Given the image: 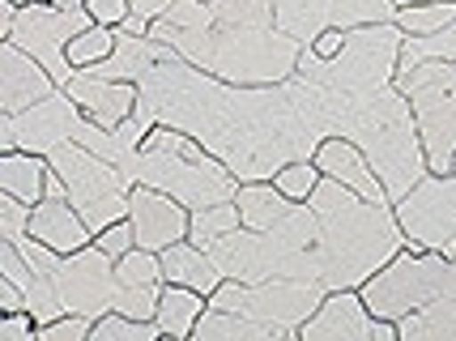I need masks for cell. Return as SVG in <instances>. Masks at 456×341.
I'll return each mask as SVG.
<instances>
[{"mask_svg":"<svg viewBox=\"0 0 456 341\" xmlns=\"http://www.w3.org/2000/svg\"><path fill=\"white\" fill-rule=\"evenodd\" d=\"M341 47H346V30H341V26H329V30L316 35V43H312V52H316L320 61H333Z\"/></svg>","mask_w":456,"mask_h":341,"instance_id":"d590c367","label":"cell"},{"mask_svg":"<svg viewBox=\"0 0 456 341\" xmlns=\"http://www.w3.org/2000/svg\"><path fill=\"white\" fill-rule=\"evenodd\" d=\"M60 85L56 77L43 69L30 52H21L18 43L0 39V111L4 116H18L35 102L52 99Z\"/></svg>","mask_w":456,"mask_h":341,"instance_id":"4fadbf2b","label":"cell"},{"mask_svg":"<svg viewBox=\"0 0 456 341\" xmlns=\"http://www.w3.org/2000/svg\"><path fill=\"white\" fill-rule=\"evenodd\" d=\"M30 209H35V205L0 192V240H26V235H30Z\"/></svg>","mask_w":456,"mask_h":341,"instance_id":"1f68e13d","label":"cell"},{"mask_svg":"<svg viewBox=\"0 0 456 341\" xmlns=\"http://www.w3.org/2000/svg\"><path fill=\"white\" fill-rule=\"evenodd\" d=\"M128 180L150 183L159 192H171L188 209H205L218 201H235L239 180L231 166L214 158L197 137L179 133L171 124H154L150 137L141 141L137 158L128 162Z\"/></svg>","mask_w":456,"mask_h":341,"instance_id":"277c9868","label":"cell"},{"mask_svg":"<svg viewBox=\"0 0 456 341\" xmlns=\"http://www.w3.org/2000/svg\"><path fill=\"white\" fill-rule=\"evenodd\" d=\"M137 107H145L159 124L197 137L214 158L231 166L239 183L273 180L286 162L316 158L324 137L303 120L290 85H231V81L188 64L167 47L145 81Z\"/></svg>","mask_w":456,"mask_h":341,"instance_id":"6da1fadb","label":"cell"},{"mask_svg":"<svg viewBox=\"0 0 456 341\" xmlns=\"http://www.w3.org/2000/svg\"><path fill=\"white\" fill-rule=\"evenodd\" d=\"M150 35L231 85H281L295 77L303 43L278 26H231L218 21L209 0H175Z\"/></svg>","mask_w":456,"mask_h":341,"instance_id":"7a4b0ae2","label":"cell"},{"mask_svg":"<svg viewBox=\"0 0 456 341\" xmlns=\"http://www.w3.org/2000/svg\"><path fill=\"white\" fill-rule=\"evenodd\" d=\"M316 166L329 175V180L346 183L350 192H358L362 201H376V205H393L388 201V192H384V183H379L376 166L371 158L358 150L350 137H324L316 145Z\"/></svg>","mask_w":456,"mask_h":341,"instance_id":"9a60e30c","label":"cell"},{"mask_svg":"<svg viewBox=\"0 0 456 341\" xmlns=\"http://www.w3.org/2000/svg\"><path fill=\"white\" fill-rule=\"evenodd\" d=\"M116 39L119 30L116 26H86L77 39L69 43V61H73V69H94V64H102L111 52H116Z\"/></svg>","mask_w":456,"mask_h":341,"instance_id":"4316f807","label":"cell"},{"mask_svg":"<svg viewBox=\"0 0 456 341\" xmlns=\"http://www.w3.org/2000/svg\"><path fill=\"white\" fill-rule=\"evenodd\" d=\"M86 26H94L90 9H56L47 0H30V4H18L9 43H18L21 52H30L56 77L60 90H69V81L77 77V69L69 61V43L77 39Z\"/></svg>","mask_w":456,"mask_h":341,"instance_id":"52a82bcc","label":"cell"},{"mask_svg":"<svg viewBox=\"0 0 456 341\" xmlns=\"http://www.w3.org/2000/svg\"><path fill=\"white\" fill-rule=\"evenodd\" d=\"M47 4H56V9H86V0H47Z\"/></svg>","mask_w":456,"mask_h":341,"instance_id":"ab89813d","label":"cell"},{"mask_svg":"<svg viewBox=\"0 0 456 341\" xmlns=\"http://www.w3.org/2000/svg\"><path fill=\"white\" fill-rule=\"evenodd\" d=\"M397 341H456V295H436L397 321Z\"/></svg>","mask_w":456,"mask_h":341,"instance_id":"44dd1931","label":"cell"},{"mask_svg":"<svg viewBox=\"0 0 456 341\" xmlns=\"http://www.w3.org/2000/svg\"><path fill=\"white\" fill-rule=\"evenodd\" d=\"M0 341H39V316L30 307L0 312Z\"/></svg>","mask_w":456,"mask_h":341,"instance_id":"836d02e7","label":"cell"},{"mask_svg":"<svg viewBox=\"0 0 456 341\" xmlns=\"http://www.w3.org/2000/svg\"><path fill=\"white\" fill-rule=\"evenodd\" d=\"M133 4V18H141V21H159L175 0H128Z\"/></svg>","mask_w":456,"mask_h":341,"instance_id":"74e56055","label":"cell"},{"mask_svg":"<svg viewBox=\"0 0 456 341\" xmlns=\"http://www.w3.org/2000/svg\"><path fill=\"white\" fill-rule=\"evenodd\" d=\"M235 205H239V218H243L248 231H273L298 201H290L273 180H248V183H239Z\"/></svg>","mask_w":456,"mask_h":341,"instance_id":"d6986e66","label":"cell"},{"mask_svg":"<svg viewBox=\"0 0 456 341\" xmlns=\"http://www.w3.org/2000/svg\"><path fill=\"white\" fill-rule=\"evenodd\" d=\"M307 201L320 222L316 281L324 290H362L371 273H379L401 248H410L393 205L362 201L358 192L329 175H320Z\"/></svg>","mask_w":456,"mask_h":341,"instance_id":"3957f363","label":"cell"},{"mask_svg":"<svg viewBox=\"0 0 456 341\" xmlns=\"http://www.w3.org/2000/svg\"><path fill=\"white\" fill-rule=\"evenodd\" d=\"M18 4H30V0H18Z\"/></svg>","mask_w":456,"mask_h":341,"instance_id":"b9f144b4","label":"cell"},{"mask_svg":"<svg viewBox=\"0 0 456 341\" xmlns=\"http://www.w3.org/2000/svg\"><path fill=\"white\" fill-rule=\"evenodd\" d=\"M209 307V299L192 290V286H175V281H162V295H159V329L162 337H175V341H188L197 333V321L200 312Z\"/></svg>","mask_w":456,"mask_h":341,"instance_id":"ffe728a7","label":"cell"},{"mask_svg":"<svg viewBox=\"0 0 456 341\" xmlns=\"http://www.w3.org/2000/svg\"><path fill=\"white\" fill-rule=\"evenodd\" d=\"M303 341H397V321L371 316L362 290H329L312 321L298 329Z\"/></svg>","mask_w":456,"mask_h":341,"instance_id":"8fae6325","label":"cell"},{"mask_svg":"<svg viewBox=\"0 0 456 341\" xmlns=\"http://www.w3.org/2000/svg\"><path fill=\"white\" fill-rule=\"evenodd\" d=\"M320 175H324V171L316 166V158H298V162H286L278 175H273V183H278L290 201H307V197L316 192Z\"/></svg>","mask_w":456,"mask_h":341,"instance_id":"f1b7e54d","label":"cell"},{"mask_svg":"<svg viewBox=\"0 0 456 341\" xmlns=\"http://www.w3.org/2000/svg\"><path fill=\"white\" fill-rule=\"evenodd\" d=\"M397 90L410 99L418 137L431 171H452L456 158V61H427L397 69Z\"/></svg>","mask_w":456,"mask_h":341,"instance_id":"5b68a950","label":"cell"},{"mask_svg":"<svg viewBox=\"0 0 456 341\" xmlns=\"http://www.w3.org/2000/svg\"><path fill=\"white\" fill-rule=\"evenodd\" d=\"M393 21L405 35H436L456 21V0H410V4H397Z\"/></svg>","mask_w":456,"mask_h":341,"instance_id":"603a6c76","label":"cell"},{"mask_svg":"<svg viewBox=\"0 0 456 341\" xmlns=\"http://www.w3.org/2000/svg\"><path fill=\"white\" fill-rule=\"evenodd\" d=\"M159 295H162V286H119L111 312L137 316V321H154L159 316Z\"/></svg>","mask_w":456,"mask_h":341,"instance_id":"f546056e","label":"cell"},{"mask_svg":"<svg viewBox=\"0 0 456 341\" xmlns=\"http://www.w3.org/2000/svg\"><path fill=\"white\" fill-rule=\"evenodd\" d=\"M427 61H456V21L436 30V35H405L401 39L397 69H414V64H427Z\"/></svg>","mask_w":456,"mask_h":341,"instance_id":"cb8c5ba5","label":"cell"},{"mask_svg":"<svg viewBox=\"0 0 456 341\" xmlns=\"http://www.w3.org/2000/svg\"><path fill=\"white\" fill-rule=\"evenodd\" d=\"M21 307H26V290L0 273V312H21Z\"/></svg>","mask_w":456,"mask_h":341,"instance_id":"8d00e7d4","label":"cell"},{"mask_svg":"<svg viewBox=\"0 0 456 341\" xmlns=\"http://www.w3.org/2000/svg\"><path fill=\"white\" fill-rule=\"evenodd\" d=\"M197 341H281L278 329L252 321L243 312H218V307H205L197 321Z\"/></svg>","mask_w":456,"mask_h":341,"instance_id":"7402d4cb","label":"cell"},{"mask_svg":"<svg viewBox=\"0 0 456 341\" xmlns=\"http://www.w3.org/2000/svg\"><path fill=\"white\" fill-rule=\"evenodd\" d=\"M444 286H448V256H444V252L401 248L379 273L367 278L362 303L371 307V316L401 321V316L418 312L422 303H431L436 295H444Z\"/></svg>","mask_w":456,"mask_h":341,"instance_id":"8992f818","label":"cell"},{"mask_svg":"<svg viewBox=\"0 0 456 341\" xmlns=\"http://www.w3.org/2000/svg\"><path fill=\"white\" fill-rule=\"evenodd\" d=\"M94 333V316H81V312H64L56 321L39 324V341H90Z\"/></svg>","mask_w":456,"mask_h":341,"instance_id":"4dcf8cb0","label":"cell"},{"mask_svg":"<svg viewBox=\"0 0 456 341\" xmlns=\"http://www.w3.org/2000/svg\"><path fill=\"white\" fill-rule=\"evenodd\" d=\"M94 243H99L111 261H119L124 252H133V248H137V231H133V222H128V218H119V222H111L107 231H99V235H94Z\"/></svg>","mask_w":456,"mask_h":341,"instance_id":"d6a6232c","label":"cell"},{"mask_svg":"<svg viewBox=\"0 0 456 341\" xmlns=\"http://www.w3.org/2000/svg\"><path fill=\"white\" fill-rule=\"evenodd\" d=\"M393 13H397L393 0H273L278 30H286L303 47H312L316 35H324L329 26L354 30L367 21H393Z\"/></svg>","mask_w":456,"mask_h":341,"instance_id":"30bf717a","label":"cell"},{"mask_svg":"<svg viewBox=\"0 0 456 341\" xmlns=\"http://www.w3.org/2000/svg\"><path fill=\"white\" fill-rule=\"evenodd\" d=\"M47 175H52V162L43 154H30V150H4L0 154V192H9L18 201L39 205L47 197Z\"/></svg>","mask_w":456,"mask_h":341,"instance_id":"ac0fdd59","label":"cell"},{"mask_svg":"<svg viewBox=\"0 0 456 341\" xmlns=\"http://www.w3.org/2000/svg\"><path fill=\"white\" fill-rule=\"evenodd\" d=\"M235 226H243V218H239V205H235V201L205 205V209H192V231H188V240L200 243V248H209V243L222 240L226 231H235Z\"/></svg>","mask_w":456,"mask_h":341,"instance_id":"d4e9b609","label":"cell"},{"mask_svg":"<svg viewBox=\"0 0 456 341\" xmlns=\"http://www.w3.org/2000/svg\"><path fill=\"white\" fill-rule=\"evenodd\" d=\"M162 329L159 321H137V316H124V312H102L94 321L90 341H159Z\"/></svg>","mask_w":456,"mask_h":341,"instance_id":"484cf974","label":"cell"},{"mask_svg":"<svg viewBox=\"0 0 456 341\" xmlns=\"http://www.w3.org/2000/svg\"><path fill=\"white\" fill-rule=\"evenodd\" d=\"M444 295H456V256H448V286H444Z\"/></svg>","mask_w":456,"mask_h":341,"instance_id":"f35d334b","label":"cell"},{"mask_svg":"<svg viewBox=\"0 0 456 341\" xmlns=\"http://www.w3.org/2000/svg\"><path fill=\"white\" fill-rule=\"evenodd\" d=\"M119 286H162V256L150 248H133L116 261Z\"/></svg>","mask_w":456,"mask_h":341,"instance_id":"83f0119b","label":"cell"},{"mask_svg":"<svg viewBox=\"0 0 456 341\" xmlns=\"http://www.w3.org/2000/svg\"><path fill=\"white\" fill-rule=\"evenodd\" d=\"M30 235L39 243H47L52 252H60V256L81 252L86 243H94V231L81 222L77 205L69 201V197H43L30 209Z\"/></svg>","mask_w":456,"mask_h":341,"instance_id":"2e32d148","label":"cell"},{"mask_svg":"<svg viewBox=\"0 0 456 341\" xmlns=\"http://www.w3.org/2000/svg\"><path fill=\"white\" fill-rule=\"evenodd\" d=\"M159 256H162V281L192 286V290H200L205 299L226 281V273L218 269V261L209 256V248H200V243H192V240L171 243V248H162Z\"/></svg>","mask_w":456,"mask_h":341,"instance_id":"e0dca14e","label":"cell"},{"mask_svg":"<svg viewBox=\"0 0 456 341\" xmlns=\"http://www.w3.org/2000/svg\"><path fill=\"white\" fill-rule=\"evenodd\" d=\"M69 94L77 99V107L86 111V120H94L99 128H119V124L137 111L141 85L137 81L102 77L94 69H77V77L69 81Z\"/></svg>","mask_w":456,"mask_h":341,"instance_id":"5bb4252c","label":"cell"},{"mask_svg":"<svg viewBox=\"0 0 456 341\" xmlns=\"http://www.w3.org/2000/svg\"><path fill=\"white\" fill-rule=\"evenodd\" d=\"M452 171H456V158H452Z\"/></svg>","mask_w":456,"mask_h":341,"instance_id":"7bdbcfd3","label":"cell"},{"mask_svg":"<svg viewBox=\"0 0 456 341\" xmlns=\"http://www.w3.org/2000/svg\"><path fill=\"white\" fill-rule=\"evenodd\" d=\"M86 9H90V18L99 21V26H124L128 13H133V4L128 0H86Z\"/></svg>","mask_w":456,"mask_h":341,"instance_id":"e575fe53","label":"cell"},{"mask_svg":"<svg viewBox=\"0 0 456 341\" xmlns=\"http://www.w3.org/2000/svg\"><path fill=\"white\" fill-rule=\"evenodd\" d=\"M393 4H410V0H393Z\"/></svg>","mask_w":456,"mask_h":341,"instance_id":"60d3db41","label":"cell"},{"mask_svg":"<svg viewBox=\"0 0 456 341\" xmlns=\"http://www.w3.org/2000/svg\"><path fill=\"white\" fill-rule=\"evenodd\" d=\"M393 214L410 248L456 256V171H427L401 201H393Z\"/></svg>","mask_w":456,"mask_h":341,"instance_id":"ba28073f","label":"cell"},{"mask_svg":"<svg viewBox=\"0 0 456 341\" xmlns=\"http://www.w3.org/2000/svg\"><path fill=\"white\" fill-rule=\"evenodd\" d=\"M94 120H86V111L77 107V99L69 90H56L52 99L26 107L18 116L0 111V154L4 150H30V154H52L69 141H86Z\"/></svg>","mask_w":456,"mask_h":341,"instance_id":"9c48e42d","label":"cell"},{"mask_svg":"<svg viewBox=\"0 0 456 341\" xmlns=\"http://www.w3.org/2000/svg\"><path fill=\"white\" fill-rule=\"evenodd\" d=\"M128 222L137 231V248H150V252H162L171 243L188 240L192 231V209L183 201H175L171 192H159L150 183H133L128 192Z\"/></svg>","mask_w":456,"mask_h":341,"instance_id":"7c38bea8","label":"cell"}]
</instances>
